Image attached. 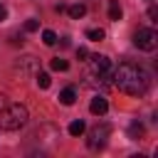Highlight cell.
<instances>
[{"mask_svg":"<svg viewBox=\"0 0 158 158\" xmlns=\"http://www.w3.org/2000/svg\"><path fill=\"white\" fill-rule=\"evenodd\" d=\"M111 84L116 89H121L123 94H128V96H143L151 89V74L138 64L121 62L118 69L114 72V81Z\"/></svg>","mask_w":158,"mask_h":158,"instance_id":"cell-1","label":"cell"},{"mask_svg":"<svg viewBox=\"0 0 158 158\" xmlns=\"http://www.w3.org/2000/svg\"><path fill=\"white\" fill-rule=\"evenodd\" d=\"M30 114L22 104H10V106H2L0 111V131H20L25 123H27Z\"/></svg>","mask_w":158,"mask_h":158,"instance_id":"cell-2","label":"cell"},{"mask_svg":"<svg viewBox=\"0 0 158 158\" xmlns=\"http://www.w3.org/2000/svg\"><path fill=\"white\" fill-rule=\"evenodd\" d=\"M133 44L143 52H153L158 47V32L153 27H141L136 35H133Z\"/></svg>","mask_w":158,"mask_h":158,"instance_id":"cell-3","label":"cell"},{"mask_svg":"<svg viewBox=\"0 0 158 158\" xmlns=\"http://www.w3.org/2000/svg\"><path fill=\"white\" fill-rule=\"evenodd\" d=\"M109 136H111V126H109V123L94 126V128L89 131V141H86V146H89L91 151L104 148V143H106V138H109Z\"/></svg>","mask_w":158,"mask_h":158,"instance_id":"cell-4","label":"cell"},{"mask_svg":"<svg viewBox=\"0 0 158 158\" xmlns=\"http://www.w3.org/2000/svg\"><path fill=\"white\" fill-rule=\"evenodd\" d=\"M91 72L94 74H109L111 72V59L106 54H91Z\"/></svg>","mask_w":158,"mask_h":158,"instance_id":"cell-5","label":"cell"},{"mask_svg":"<svg viewBox=\"0 0 158 158\" xmlns=\"http://www.w3.org/2000/svg\"><path fill=\"white\" fill-rule=\"evenodd\" d=\"M89 111H91L94 116H104V114L109 111V101H106L104 96H99V94H96V96L91 99V104H89Z\"/></svg>","mask_w":158,"mask_h":158,"instance_id":"cell-6","label":"cell"},{"mask_svg":"<svg viewBox=\"0 0 158 158\" xmlns=\"http://www.w3.org/2000/svg\"><path fill=\"white\" fill-rule=\"evenodd\" d=\"M57 99H59V104H64V106H72V104L77 101V91H74V86H67V89H62Z\"/></svg>","mask_w":158,"mask_h":158,"instance_id":"cell-7","label":"cell"},{"mask_svg":"<svg viewBox=\"0 0 158 158\" xmlns=\"http://www.w3.org/2000/svg\"><path fill=\"white\" fill-rule=\"evenodd\" d=\"M67 12H69V17H72V20H79V17H84V15H86V5H84V2H74V5H69V7H67Z\"/></svg>","mask_w":158,"mask_h":158,"instance_id":"cell-8","label":"cell"},{"mask_svg":"<svg viewBox=\"0 0 158 158\" xmlns=\"http://www.w3.org/2000/svg\"><path fill=\"white\" fill-rule=\"evenodd\" d=\"M109 17H111L114 22H118V20L123 17V7L118 5V0H109Z\"/></svg>","mask_w":158,"mask_h":158,"instance_id":"cell-9","label":"cell"},{"mask_svg":"<svg viewBox=\"0 0 158 158\" xmlns=\"http://www.w3.org/2000/svg\"><path fill=\"white\" fill-rule=\"evenodd\" d=\"M86 131V126H84V121L81 118H77V121H72L69 123V136H81Z\"/></svg>","mask_w":158,"mask_h":158,"instance_id":"cell-10","label":"cell"},{"mask_svg":"<svg viewBox=\"0 0 158 158\" xmlns=\"http://www.w3.org/2000/svg\"><path fill=\"white\" fill-rule=\"evenodd\" d=\"M49 67H52L54 72H67V67H69V62H67V59H62V57H54V59L49 62Z\"/></svg>","mask_w":158,"mask_h":158,"instance_id":"cell-11","label":"cell"},{"mask_svg":"<svg viewBox=\"0 0 158 158\" xmlns=\"http://www.w3.org/2000/svg\"><path fill=\"white\" fill-rule=\"evenodd\" d=\"M49 84H52V77L47 72H37V86L40 89H49Z\"/></svg>","mask_w":158,"mask_h":158,"instance_id":"cell-12","label":"cell"},{"mask_svg":"<svg viewBox=\"0 0 158 158\" xmlns=\"http://www.w3.org/2000/svg\"><path fill=\"white\" fill-rule=\"evenodd\" d=\"M86 37H89V40H94V42H101V40L106 37V32H104L101 27H94V30H86Z\"/></svg>","mask_w":158,"mask_h":158,"instance_id":"cell-13","label":"cell"},{"mask_svg":"<svg viewBox=\"0 0 158 158\" xmlns=\"http://www.w3.org/2000/svg\"><path fill=\"white\" fill-rule=\"evenodd\" d=\"M128 136H131V138H141V136H143V123L133 121V123L128 126Z\"/></svg>","mask_w":158,"mask_h":158,"instance_id":"cell-14","label":"cell"},{"mask_svg":"<svg viewBox=\"0 0 158 158\" xmlns=\"http://www.w3.org/2000/svg\"><path fill=\"white\" fill-rule=\"evenodd\" d=\"M42 42H44L47 47H52V44H57V35H54L52 30H44V32H42Z\"/></svg>","mask_w":158,"mask_h":158,"instance_id":"cell-15","label":"cell"},{"mask_svg":"<svg viewBox=\"0 0 158 158\" xmlns=\"http://www.w3.org/2000/svg\"><path fill=\"white\" fill-rule=\"evenodd\" d=\"M25 30H27V32H37V30H40V22H37V20H27V22H25Z\"/></svg>","mask_w":158,"mask_h":158,"instance_id":"cell-16","label":"cell"},{"mask_svg":"<svg viewBox=\"0 0 158 158\" xmlns=\"http://www.w3.org/2000/svg\"><path fill=\"white\" fill-rule=\"evenodd\" d=\"M86 57H89V49L86 47H79L77 49V59H86Z\"/></svg>","mask_w":158,"mask_h":158,"instance_id":"cell-17","label":"cell"},{"mask_svg":"<svg viewBox=\"0 0 158 158\" xmlns=\"http://www.w3.org/2000/svg\"><path fill=\"white\" fill-rule=\"evenodd\" d=\"M148 17H151V20H156V17H158V7H156V5H151V10H148Z\"/></svg>","mask_w":158,"mask_h":158,"instance_id":"cell-18","label":"cell"},{"mask_svg":"<svg viewBox=\"0 0 158 158\" xmlns=\"http://www.w3.org/2000/svg\"><path fill=\"white\" fill-rule=\"evenodd\" d=\"M5 17H7V10H5V7H2V5H0V22H2V20H5Z\"/></svg>","mask_w":158,"mask_h":158,"instance_id":"cell-19","label":"cell"},{"mask_svg":"<svg viewBox=\"0 0 158 158\" xmlns=\"http://www.w3.org/2000/svg\"><path fill=\"white\" fill-rule=\"evenodd\" d=\"M2 106H5V96L0 94V111H2Z\"/></svg>","mask_w":158,"mask_h":158,"instance_id":"cell-20","label":"cell"}]
</instances>
